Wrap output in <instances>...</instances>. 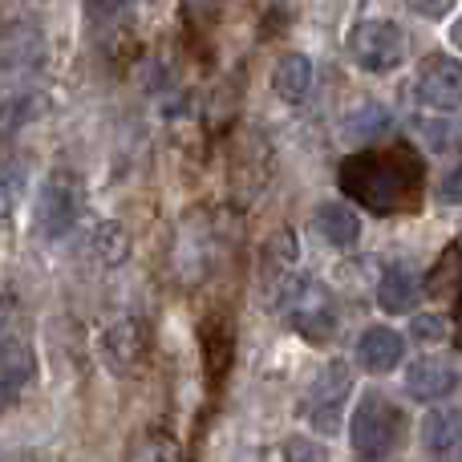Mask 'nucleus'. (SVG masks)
I'll list each match as a JSON object with an SVG mask.
<instances>
[{
  "mask_svg": "<svg viewBox=\"0 0 462 462\" xmlns=\"http://www.w3.org/2000/svg\"><path fill=\"white\" fill-rule=\"evenodd\" d=\"M349 393H353V374L345 361H328L320 369V377L309 385L304 393V418L312 422L317 434H337L349 410Z\"/></svg>",
  "mask_w": 462,
  "mask_h": 462,
  "instance_id": "423d86ee",
  "label": "nucleus"
},
{
  "mask_svg": "<svg viewBox=\"0 0 462 462\" xmlns=\"http://www.w3.org/2000/svg\"><path fill=\"white\" fill-rule=\"evenodd\" d=\"M130 5H134V0H86V21L94 24V29H106V24L118 21Z\"/></svg>",
  "mask_w": 462,
  "mask_h": 462,
  "instance_id": "5701e85b",
  "label": "nucleus"
},
{
  "mask_svg": "<svg viewBox=\"0 0 462 462\" xmlns=\"http://www.w3.org/2000/svg\"><path fill=\"white\" fill-rule=\"evenodd\" d=\"M450 45H455L458 53H462V16H458L455 24H450Z\"/></svg>",
  "mask_w": 462,
  "mask_h": 462,
  "instance_id": "a878e982",
  "label": "nucleus"
},
{
  "mask_svg": "<svg viewBox=\"0 0 462 462\" xmlns=\"http://www.w3.org/2000/svg\"><path fill=\"white\" fill-rule=\"evenodd\" d=\"M349 447L357 462H393L406 447V414L398 402L369 390L361 393L357 410L349 418Z\"/></svg>",
  "mask_w": 462,
  "mask_h": 462,
  "instance_id": "f03ea898",
  "label": "nucleus"
},
{
  "mask_svg": "<svg viewBox=\"0 0 462 462\" xmlns=\"http://www.w3.org/2000/svg\"><path fill=\"white\" fill-rule=\"evenodd\" d=\"M37 374V361H32V349L21 341V337L5 333L0 337V410L8 402H16L24 393V385Z\"/></svg>",
  "mask_w": 462,
  "mask_h": 462,
  "instance_id": "9d476101",
  "label": "nucleus"
},
{
  "mask_svg": "<svg viewBox=\"0 0 462 462\" xmlns=\"http://www.w3.org/2000/svg\"><path fill=\"white\" fill-rule=\"evenodd\" d=\"M0 462H32L29 455H0Z\"/></svg>",
  "mask_w": 462,
  "mask_h": 462,
  "instance_id": "bb28decb",
  "label": "nucleus"
},
{
  "mask_svg": "<svg viewBox=\"0 0 462 462\" xmlns=\"http://www.w3.org/2000/svg\"><path fill=\"white\" fill-rule=\"evenodd\" d=\"M458 390V374L455 365L439 357H418L406 365V393L418 402H442L447 393Z\"/></svg>",
  "mask_w": 462,
  "mask_h": 462,
  "instance_id": "f8f14e48",
  "label": "nucleus"
},
{
  "mask_svg": "<svg viewBox=\"0 0 462 462\" xmlns=\"http://www.w3.org/2000/svg\"><path fill=\"white\" fill-rule=\"evenodd\" d=\"M341 187L377 216H406L422 195V162L410 146L357 151L341 162Z\"/></svg>",
  "mask_w": 462,
  "mask_h": 462,
  "instance_id": "f257e3e1",
  "label": "nucleus"
},
{
  "mask_svg": "<svg viewBox=\"0 0 462 462\" xmlns=\"http://www.w3.org/2000/svg\"><path fill=\"white\" fill-rule=\"evenodd\" d=\"M406 357V337L390 325H369L357 337V361L369 374H393Z\"/></svg>",
  "mask_w": 462,
  "mask_h": 462,
  "instance_id": "9b49d317",
  "label": "nucleus"
},
{
  "mask_svg": "<svg viewBox=\"0 0 462 462\" xmlns=\"http://www.w3.org/2000/svg\"><path fill=\"white\" fill-rule=\"evenodd\" d=\"M280 462H328V450H325V442L304 439V434H292V439H284Z\"/></svg>",
  "mask_w": 462,
  "mask_h": 462,
  "instance_id": "aec40b11",
  "label": "nucleus"
},
{
  "mask_svg": "<svg viewBox=\"0 0 462 462\" xmlns=\"http://www.w3.org/2000/svg\"><path fill=\"white\" fill-rule=\"evenodd\" d=\"M81 208H86L81 179L73 171H53L37 195V236H45V239L69 236L73 224L81 219Z\"/></svg>",
  "mask_w": 462,
  "mask_h": 462,
  "instance_id": "39448f33",
  "label": "nucleus"
},
{
  "mask_svg": "<svg viewBox=\"0 0 462 462\" xmlns=\"http://www.w3.org/2000/svg\"><path fill=\"white\" fill-rule=\"evenodd\" d=\"M89 255L97 263H122L130 255V236L122 224H102L89 236Z\"/></svg>",
  "mask_w": 462,
  "mask_h": 462,
  "instance_id": "a211bd4d",
  "label": "nucleus"
},
{
  "mask_svg": "<svg viewBox=\"0 0 462 462\" xmlns=\"http://www.w3.org/2000/svg\"><path fill=\"white\" fill-rule=\"evenodd\" d=\"M21 183H24V171L21 167H0V219H8L13 216V208H16V199H21Z\"/></svg>",
  "mask_w": 462,
  "mask_h": 462,
  "instance_id": "4be33fe9",
  "label": "nucleus"
},
{
  "mask_svg": "<svg viewBox=\"0 0 462 462\" xmlns=\"http://www.w3.org/2000/svg\"><path fill=\"white\" fill-rule=\"evenodd\" d=\"M414 97L426 110L455 114L462 110V61L450 53H430L422 57L414 78Z\"/></svg>",
  "mask_w": 462,
  "mask_h": 462,
  "instance_id": "0eeeda50",
  "label": "nucleus"
},
{
  "mask_svg": "<svg viewBox=\"0 0 462 462\" xmlns=\"http://www.w3.org/2000/svg\"><path fill=\"white\" fill-rule=\"evenodd\" d=\"M345 49L353 65L365 73H393L398 65H406V32L398 21H385V16H365L353 24Z\"/></svg>",
  "mask_w": 462,
  "mask_h": 462,
  "instance_id": "7ed1b4c3",
  "label": "nucleus"
},
{
  "mask_svg": "<svg viewBox=\"0 0 462 462\" xmlns=\"http://www.w3.org/2000/svg\"><path fill=\"white\" fill-rule=\"evenodd\" d=\"M422 450L434 462L462 458V406H442L422 418Z\"/></svg>",
  "mask_w": 462,
  "mask_h": 462,
  "instance_id": "1a4fd4ad",
  "label": "nucleus"
},
{
  "mask_svg": "<svg viewBox=\"0 0 462 462\" xmlns=\"http://www.w3.org/2000/svg\"><path fill=\"white\" fill-rule=\"evenodd\" d=\"M418 138L426 151L462 154V118H426L418 122Z\"/></svg>",
  "mask_w": 462,
  "mask_h": 462,
  "instance_id": "f3484780",
  "label": "nucleus"
},
{
  "mask_svg": "<svg viewBox=\"0 0 462 462\" xmlns=\"http://www.w3.org/2000/svg\"><path fill=\"white\" fill-rule=\"evenodd\" d=\"M447 333H450V325L439 312H418V317L410 320V337H414L418 345H439V341H447Z\"/></svg>",
  "mask_w": 462,
  "mask_h": 462,
  "instance_id": "412c9836",
  "label": "nucleus"
},
{
  "mask_svg": "<svg viewBox=\"0 0 462 462\" xmlns=\"http://www.w3.org/2000/svg\"><path fill=\"white\" fill-rule=\"evenodd\" d=\"M439 199L442 203H455V208H462V167H455L447 179L439 183Z\"/></svg>",
  "mask_w": 462,
  "mask_h": 462,
  "instance_id": "393cba45",
  "label": "nucleus"
},
{
  "mask_svg": "<svg viewBox=\"0 0 462 462\" xmlns=\"http://www.w3.org/2000/svg\"><path fill=\"white\" fill-rule=\"evenodd\" d=\"M312 224H317V231L325 236L328 247H341V252H349L361 239V216L349 203H333V199L320 203V208L312 211Z\"/></svg>",
  "mask_w": 462,
  "mask_h": 462,
  "instance_id": "ddd939ff",
  "label": "nucleus"
},
{
  "mask_svg": "<svg viewBox=\"0 0 462 462\" xmlns=\"http://www.w3.org/2000/svg\"><path fill=\"white\" fill-rule=\"evenodd\" d=\"M402 5H406L410 13H418L422 21H447L458 0H402Z\"/></svg>",
  "mask_w": 462,
  "mask_h": 462,
  "instance_id": "b1692460",
  "label": "nucleus"
},
{
  "mask_svg": "<svg viewBox=\"0 0 462 462\" xmlns=\"http://www.w3.org/2000/svg\"><path fill=\"white\" fill-rule=\"evenodd\" d=\"M418 292H422L418 272L406 268V263H385L382 276H377V304H382L385 312H410Z\"/></svg>",
  "mask_w": 462,
  "mask_h": 462,
  "instance_id": "4468645a",
  "label": "nucleus"
},
{
  "mask_svg": "<svg viewBox=\"0 0 462 462\" xmlns=\"http://www.w3.org/2000/svg\"><path fill=\"white\" fill-rule=\"evenodd\" d=\"M393 126V114H390V106H382V102H361V106H353L349 114H345V126H341V138L345 143H374V138H382L385 130Z\"/></svg>",
  "mask_w": 462,
  "mask_h": 462,
  "instance_id": "dca6fc26",
  "label": "nucleus"
},
{
  "mask_svg": "<svg viewBox=\"0 0 462 462\" xmlns=\"http://www.w3.org/2000/svg\"><path fill=\"white\" fill-rule=\"evenodd\" d=\"M102 353H106V365L110 369L134 374V369L146 361V353H151V333H146V325L138 317H122L106 328Z\"/></svg>",
  "mask_w": 462,
  "mask_h": 462,
  "instance_id": "6e6552de",
  "label": "nucleus"
},
{
  "mask_svg": "<svg viewBox=\"0 0 462 462\" xmlns=\"http://www.w3.org/2000/svg\"><path fill=\"white\" fill-rule=\"evenodd\" d=\"M272 89H276V97L300 106L312 89V61L304 53H284L272 69Z\"/></svg>",
  "mask_w": 462,
  "mask_h": 462,
  "instance_id": "2eb2a0df",
  "label": "nucleus"
},
{
  "mask_svg": "<svg viewBox=\"0 0 462 462\" xmlns=\"http://www.w3.org/2000/svg\"><path fill=\"white\" fill-rule=\"evenodd\" d=\"M126 462H179V447H175L171 434L151 430V434H143V439L134 442V450H130Z\"/></svg>",
  "mask_w": 462,
  "mask_h": 462,
  "instance_id": "6ab92c4d",
  "label": "nucleus"
},
{
  "mask_svg": "<svg viewBox=\"0 0 462 462\" xmlns=\"http://www.w3.org/2000/svg\"><path fill=\"white\" fill-rule=\"evenodd\" d=\"M284 312L296 333L312 345H325L328 337L337 333V325H341V309H337L333 292H328L320 280H309V276L296 280L292 296L284 300Z\"/></svg>",
  "mask_w": 462,
  "mask_h": 462,
  "instance_id": "20e7f679",
  "label": "nucleus"
}]
</instances>
